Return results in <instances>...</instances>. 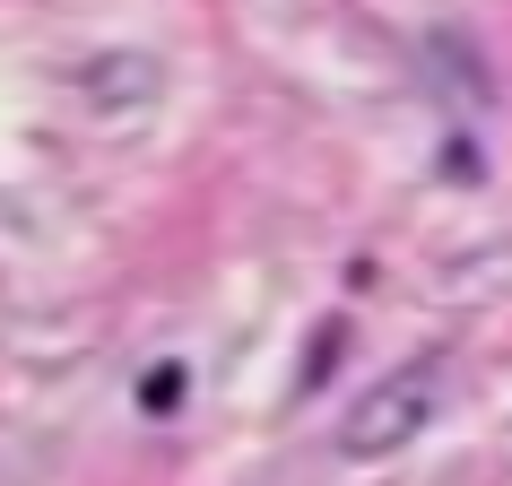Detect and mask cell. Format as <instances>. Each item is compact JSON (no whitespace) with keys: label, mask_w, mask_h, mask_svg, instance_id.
I'll use <instances>...</instances> for the list:
<instances>
[{"label":"cell","mask_w":512,"mask_h":486,"mask_svg":"<svg viewBox=\"0 0 512 486\" xmlns=\"http://www.w3.org/2000/svg\"><path fill=\"white\" fill-rule=\"evenodd\" d=\"M434 400H443L434 365H408V374L374 382V391L348 408V434H339V452H348V460H382V452H400L408 434L434 417Z\"/></svg>","instance_id":"1"}]
</instances>
